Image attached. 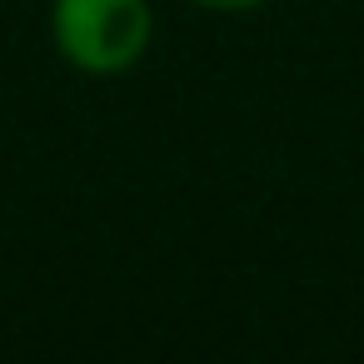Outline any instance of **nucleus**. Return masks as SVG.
I'll list each match as a JSON object with an SVG mask.
<instances>
[{
    "instance_id": "obj_1",
    "label": "nucleus",
    "mask_w": 364,
    "mask_h": 364,
    "mask_svg": "<svg viewBox=\"0 0 364 364\" xmlns=\"http://www.w3.org/2000/svg\"><path fill=\"white\" fill-rule=\"evenodd\" d=\"M50 41L80 75H125L155 41V11L150 0H55Z\"/></svg>"
},
{
    "instance_id": "obj_2",
    "label": "nucleus",
    "mask_w": 364,
    "mask_h": 364,
    "mask_svg": "<svg viewBox=\"0 0 364 364\" xmlns=\"http://www.w3.org/2000/svg\"><path fill=\"white\" fill-rule=\"evenodd\" d=\"M190 6H200V11H210V16H245V11L269 6V0H190Z\"/></svg>"
}]
</instances>
